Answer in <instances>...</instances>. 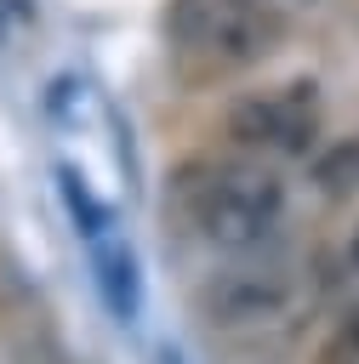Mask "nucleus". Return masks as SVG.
Here are the masks:
<instances>
[{
	"instance_id": "nucleus-5",
	"label": "nucleus",
	"mask_w": 359,
	"mask_h": 364,
	"mask_svg": "<svg viewBox=\"0 0 359 364\" xmlns=\"http://www.w3.org/2000/svg\"><path fill=\"white\" fill-rule=\"evenodd\" d=\"M308 176H313V188H319L325 199H353V193H359V131L331 136V142L313 154Z\"/></svg>"
},
{
	"instance_id": "nucleus-3",
	"label": "nucleus",
	"mask_w": 359,
	"mask_h": 364,
	"mask_svg": "<svg viewBox=\"0 0 359 364\" xmlns=\"http://www.w3.org/2000/svg\"><path fill=\"white\" fill-rule=\"evenodd\" d=\"M313 301H319V273L308 262H291V256H268V262L234 267V273H222V279H211L199 290L205 324L228 330V336L285 330L302 313H313Z\"/></svg>"
},
{
	"instance_id": "nucleus-1",
	"label": "nucleus",
	"mask_w": 359,
	"mask_h": 364,
	"mask_svg": "<svg viewBox=\"0 0 359 364\" xmlns=\"http://www.w3.org/2000/svg\"><path fill=\"white\" fill-rule=\"evenodd\" d=\"M171 210L211 250H262L285 222V182L262 159L199 154L171 171Z\"/></svg>"
},
{
	"instance_id": "nucleus-6",
	"label": "nucleus",
	"mask_w": 359,
	"mask_h": 364,
	"mask_svg": "<svg viewBox=\"0 0 359 364\" xmlns=\"http://www.w3.org/2000/svg\"><path fill=\"white\" fill-rule=\"evenodd\" d=\"M97 284H103V296H108V307L120 313V318H131L137 313V301H142V279H137V256L125 250V245H97Z\"/></svg>"
},
{
	"instance_id": "nucleus-4",
	"label": "nucleus",
	"mask_w": 359,
	"mask_h": 364,
	"mask_svg": "<svg viewBox=\"0 0 359 364\" xmlns=\"http://www.w3.org/2000/svg\"><path fill=\"white\" fill-rule=\"evenodd\" d=\"M319 80L313 74H291V80H274L262 91H245L228 102L222 114V131L234 142V154L245 159H302L313 142H319Z\"/></svg>"
},
{
	"instance_id": "nucleus-8",
	"label": "nucleus",
	"mask_w": 359,
	"mask_h": 364,
	"mask_svg": "<svg viewBox=\"0 0 359 364\" xmlns=\"http://www.w3.org/2000/svg\"><path fill=\"white\" fill-rule=\"evenodd\" d=\"M342 267H348V279H359V228H353V239H348V250H342Z\"/></svg>"
},
{
	"instance_id": "nucleus-2",
	"label": "nucleus",
	"mask_w": 359,
	"mask_h": 364,
	"mask_svg": "<svg viewBox=\"0 0 359 364\" xmlns=\"http://www.w3.org/2000/svg\"><path fill=\"white\" fill-rule=\"evenodd\" d=\"M319 0H171L165 40L177 68L205 85L262 63Z\"/></svg>"
},
{
	"instance_id": "nucleus-7",
	"label": "nucleus",
	"mask_w": 359,
	"mask_h": 364,
	"mask_svg": "<svg viewBox=\"0 0 359 364\" xmlns=\"http://www.w3.org/2000/svg\"><path fill=\"white\" fill-rule=\"evenodd\" d=\"M325 364H359V307L342 318V330L331 336V347H325Z\"/></svg>"
}]
</instances>
